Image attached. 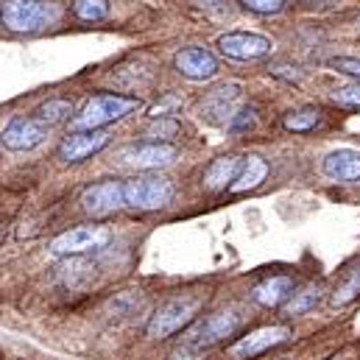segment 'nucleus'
Wrapping results in <instances>:
<instances>
[{"label": "nucleus", "mask_w": 360, "mask_h": 360, "mask_svg": "<svg viewBox=\"0 0 360 360\" xmlns=\"http://www.w3.org/2000/svg\"><path fill=\"white\" fill-rule=\"evenodd\" d=\"M238 327H240V316L235 310H218L187 330L181 347L171 355V360H198L207 349L226 341Z\"/></svg>", "instance_id": "obj_1"}, {"label": "nucleus", "mask_w": 360, "mask_h": 360, "mask_svg": "<svg viewBox=\"0 0 360 360\" xmlns=\"http://www.w3.org/2000/svg\"><path fill=\"white\" fill-rule=\"evenodd\" d=\"M143 103L140 98H129V95H95L87 101V106L70 120L73 131H101L103 126L123 120L126 115L137 112Z\"/></svg>", "instance_id": "obj_2"}, {"label": "nucleus", "mask_w": 360, "mask_h": 360, "mask_svg": "<svg viewBox=\"0 0 360 360\" xmlns=\"http://www.w3.org/2000/svg\"><path fill=\"white\" fill-rule=\"evenodd\" d=\"M201 307V299L198 296H176V299H168L165 304L157 307V313L151 316L148 321V338L154 341H162L174 333H179L181 327H187L193 321V316L198 313Z\"/></svg>", "instance_id": "obj_3"}, {"label": "nucleus", "mask_w": 360, "mask_h": 360, "mask_svg": "<svg viewBox=\"0 0 360 360\" xmlns=\"http://www.w3.org/2000/svg\"><path fill=\"white\" fill-rule=\"evenodd\" d=\"M53 20L45 0H6L0 6V22L14 34H37Z\"/></svg>", "instance_id": "obj_4"}, {"label": "nucleus", "mask_w": 360, "mask_h": 360, "mask_svg": "<svg viewBox=\"0 0 360 360\" xmlns=\"http://www.w3.org/2000/svg\"><path fill=\"white\" fill-rule=\"evenodd\" d=\"M174 198V184L165 176H140L123 184V201L131 210L148 212V210H162Z\"/></svg>", "instance_id": "obj_5"}, {"label": "nucleus", "mask_w": 360, "mask_h": 360, "mask_svg": "<svg viewBox=\"0 0 360 360\" xmlns=\"http://www.w3.org/2000/svg\"><path fill=\"white\" fill-rule=\"evenodd\" d=\"M109 238H112V232L106 226H79V229H70V232L59 235L51 243V252L59 255V257H79V255L103 249L109 243Z\"/></svg>", "instance_id": "obj_6"}, {"label": "nucleus", "mask_w": 360, "mask_h": 360, "mask_svg": "<svg viewBox=\"0 0 360 360\" xmlns=\"http://www.w3.org/2000/svg\"><path fill=\"white\" fill-rule=\"evenodd\" d=\"M271 39L263 34H246V31H229L218 37V51L238 62H255L271 53Z\"/></svg>", "instance_id": "obj_7"}, {"label": "nucleus", "mask_w": 360, "mask_h": 360, "mask_svg": "<svg viewBox=\"0 0 360 360\" xmlns=\"http://www.w3.org/2000/svg\"><path fill=\"white\" fill-rule=\"evenodd\" d=\"M45 137H48V126L39 123L37 117H11L0 131V143L8 151H31L39 143H45Z\"/></svg>", "instance_id": "obj_8"}, {"label": "nucleus", "mask_w": 360, "mask_h": 360, "mask_svg": "<svg viewBox=\"0 0 360 360\" xmlns=\"http://www.w3.org/2000/svg\"><path fill=\"white\" fill-rule=\"evenodd\" d=\"M288 338H290V330H288V327H279V324H274V327H260V330L249 333L246 338H240L238 344H232V347H229V355L235 360L257 358V355L269 352L274 347L285 344Z\"/></svg>", "instance_id": "obj_9"}, {"label": "nucleus", "mask_w": 360, "mask_h": 360, "mask_svg": "<svg viewBox=\"0 0 360 360\" xmlns=\"http://www.w3.org/2000/svg\"><path fill=\"white\" fill-rule=\"evenodd\" d=\"M174 68H176V73H181L190 82H210L218 76V59L201 45L181 48L174 56Z\"/></svg>", "instance_id": "obj_10"}, {"label": "nucleus", "mask_w": 360, "mask_h": 360, "mask_svg": "<svg viewBox=\"0 0 360 360\" xmlns=\"http://www.w3.org/2000/svg\"><path fill=\"white\" fill-rule=\"evenodd\" d=\"M126 201H123V181L117 179H106L98 181L84 190L82 195V207L87 215H95V218H103V215H112L115 210H120Z\"/></svg>", "instance_id": "obj_11"}, {"label": "nucleus", "mask_w": 360, "mask_h": 360, "mask_svg": "<svg viewBox=\"0 0 360 360\" xmlns=\"http://www.w3.org/2000/svg\"><path fill=\"white\" fill-rule=\"evenodd\" d=\"M179 157V151L168 143H143V146H134V148H126L123 151V162L137 168V171H160V168H168L174 165Z\"/></svg>", "instance_id": "obj_12"}, {"label": "nucleus", "mask_w": 360, "mask_h": 360, "mask_svg": "<svg viewBox=\"0 0 360 360\" xmlns=\"http://www.w3.org/2000/svg\"><path fill=\"white\" fill-rule=\"evenodd\" d=\"M109 146V134L106 131H73L70 137H65L56 148V157L62 162H84L92 154L103 151Z\"/></svg>", "instance_id": "obj_13"}, {"label": "nucleus", "mask_w": 360, "mask_h": 360, "mask_svg": "<svg viewBox=\"0 0 360 360\" xmlns=\"http://www.w3.org/2000/svg\"><path fill=\"white\" fill-rule=\"evenodd\" d=\"M238 98H240V84H221L210 92L201 103V117L212 120V123H229L232 115L238 112Z\"/></svg>", "instance_id": "obj_14"}, {"label": "nucleus", "mask_w": 360, "mask_h": 360, "mask_svg": "<svg viewBox=\"0 0 360 360\" xmlns=\"http://www.w3.org/2000/svg\"><path fill=\"white\" fill-rule=\"evenodd\" d=\"M324 176L333 181H358L360 179V151L352 148H338L324 157L321 162Z\"/></svg>", "instance_id": "obj_15"}, {"label": "nucleus", "mask_w": 360, "mask_h": 360, "mask_svg": "<svg viewBox=\"0 0 360 360\" xmlns=\"http://www.w3.org/2000/svg\"><path fill=\"white\" fill-rule=\"evenodd\" d=\"M240 168H243V157H218V160H212V162L207 165L204 179L201 181H204V187L212 190V193L226 190V187H232V181L238 179Z\"/></svg>", "instance_id": "obj_16"}, {"label": "nucleus", "mask_w": 360, "mask_h": 360, "mask_svg": "<svg viewBox=\"0 0 360 360\" xmlns=\"http://www.w3.org/2000/svg\"><path fill=\"white\" fill-rule=\"evenodd\" d=\"M293 290V279L290 276H269V279H263L255 290H252V296H255V302L257 304H263V307H279L285 299H288V293Z\"/></svg>", "instance_id": "obj_17"}, {"label": "nucleus", "mask_w": 360, "mask_h": 360, "mask_svg": "<svg viewBox=\"0 0 360 360\" xmlns=\"http://www.w3.org/2000/svg\"><path fill=\"white\" fill-rule=\"evenodd\" d=\"M269 176V162L263 157H246L243 160V168L238 174V179L232 181V193H246V190H255L260 181H266Z\"/></svg>", "instance_id": "obj_18"}, {"label": "nucleus", "mask_w": 360, "mask_h": 360, "mask_svg": "<svg viewBox=\"0 0 360 360\" xmlns=\"http://www.w3.org/2000/svg\"><path fill=\"white\" fill-rule=\"evenodd\" d=\"M358 296H360V266L344 274V279L335 285V290L330 296V304L333 307H344V304H349Z\"/></svg>", "instance_id": "obj_19"}, {"label": "nucleus", "mask_w": 360, "mask_h": 360, "mask_svg": "<svg viewBox=\"0 0 360 360\" xmlns=\"http://www.w3.org/2000/svg\"><path fill=\"white\" fill-rule=\"evenodd\" d=\"M70 115H73V101H68V98H51L48 103H42L37 109V120L45 126H56V123L68 120Z\"/></svg>", "instance_id": "obj_20"}, {"label": "nucleus", "mask_w": 360, "mask_h": 360, "mask_svg": "<svg viewBox=\"0 0 360 360\" xmlns=\"http://www.w3.org/2000/svg\"><path fill=\"white\" fill-rule=\"evenodd\" d=\"M321 288L319 285H307L304 290H299V293H293L290 296V302L285 304V316H302V313H310L319 302H321Z\"/></svg>", "instance_id": "obj_21"}, {"label": "nucleus", "mask_w": 360, "mask_h": 360, "mask_svg": "<svg viewBox=\"0 0 360 360\" xmlns=\"http://www.w3.org/2000/svg\"><path fill=\"white\" fill-rule=\"evenodd\" d=\"M319 120H321V112H319L316 106H304V109L288 112L282 123H285L288 131H310V129L319 126Z\"/></svg>", "instance_id": "obj_22"}, {"label": "nucleus", "mask_w": 360, "mask_h": 360, "mask_svg": "<svg viewBox=\"0 0 360 360\" xmlns=\"http://www.w3.org/2000/svg\"><path fill=\"white\" fill-rule=\"evenodd\" d=\"M70 8L84 22H98V20H103L109 14V3L106 0H73Z\"/></svg>", "instance_id": "obj_23"}, {"label": "nucleus", "mask_w": 360, "mask_h": 360, "mask_svg": "<svg viewBox=\"0 0 360 360\" xmlns=\"http://www.w3.org/2000/svg\"><path fill=\"white\" fill-rule=\"evenodd\" d=\"M176 131H179V123L174 117H151L146 137H148V143H165V140L176 137Z\"/></svg>", "instance_id": "obj_24"}, {"label": "nucleus", "mask_w": 360, "mask_h": 360, "mask_svg": "<svg viewBox=\"0 0 360 360\" xmlns=\"http://www.w3.org/2000/svg\"><path fill=\"white\" fill-rule=\"evenodd\" d=\"M255 14H279L285 8V0H240Z\"/></svg>", "instance_id": "obj_25"}, {"label": "nucleus", "mask_w": 360, "mask_h": 360, "mask_svg": "<svg viewBox=\"0 0 360 360\" xmlns=\"http://www.w3.org/2000/svg\"><path fill=\"white\" fill-rule=\"evenodd\" d=\"M333 98L338 103H344V106H360V82H352L347 87H338V90L333 92Z\"/></svg>", "instance_id": "obj_26"}, {"label": "nucleus", "mask_w": 360, "mask_h": 360, "mask_svg": "<svg viewBox=\"0 0 360 360\" xmlns=\"http://www.w3.org/2000/svg\"><path fill=\"white\" fill-rule=\"evenodd\" d=\"M181 106V101L179 98H165V101H160V103H154L151 109H148V117H171L176 109Z\"/></svg>", "instance_id": "obj_27"}, {"label": "nucleus", "mask_w": 360, "mask_h": 360, "mask_svg": "<svg viewBox=\"0 0 360 360\" xmlns=\"http://www.w3.org/2000/svg\"><path fill=\"white\" fill-rule=\"evenodd\" d=\"M330 68H333V70H338V73L355 76V79L360 82V59H352V56H341V59H333V62H330Z\"/></svg>", "instance_id": "obj_28"}, {"label": "nucleus", "mask_w": 360, "mask_h": 360, "mask_svg": "<svg viewBox=\"0 0 360 360\" xmlns=\"http://www.w3.org/2000/svg\"><path fill=\"white\" fill-rule=\"evenodd\" d=\"M90 276V266L87 263H82V260H70L65 269H62V276L70 282V285H79V276Z\"/></svg>", "instance_id": "obj_29"}, {"label": "nucleus", "mask_w": 360, "mask_h": 360, "mask_svg": "<svg viewBox=\"0 0 360 360\" xmlns=\"http://www.w3.org/2000/svg\"><path fill=\"white\" fill-rule=\"evenodd\" d=\"M252 123H255V109H238V112L232 115V120L226 123V129L240 131V129H249Z\"/></svg>", "instance_id": "obj_30"}, {"label": "nucleus", "mask_w": 360, "mask_h": 360, "mask_svg": "<svg viewBox=\"0 0 360 360\" xmlns=\"http://www.w3.org/2000/svg\"><path fill=\"white\" fill-rule=\"evenodd\" d=\"M0 243H3V232H0Z\"/></svg>", "instance_id": "obj_31"}, {"label": "nucleus", "mask_w": 360, "mask_h": 360, "mask_svg": "<svg viewBox=\"0 0 360 360\" xmlns=\"http://www.w3.org/2000/svg\"><path fill=\"white\" fill-rule=\"evenodd\" d=\"M330 360H344V358H330Z\"/></svg>", "instance_id": "obj_32"}]
</instances>
